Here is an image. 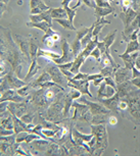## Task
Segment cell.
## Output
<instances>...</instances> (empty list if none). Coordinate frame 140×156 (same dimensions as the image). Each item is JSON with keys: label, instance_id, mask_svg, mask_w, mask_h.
Segmentation results:
<instances>
[{"label": "cell", "instance_id": "cell-1", "mask_svg": "<svg viewBox=\"0 0 140 156\" xmlns=\"http://www.w3.org/2000/svg\"><path fill=\"white\" fill-rule=\"evenodd\" d=\"M0 57L7 61L13 67L16 75L20 76L24 66H26V59L17 46L13 38L11 37L9 29L0 26Z\"/></svg>", "mask_w": 140, "mask_h": 156}, {"label": "cell", "instance_id": "cell-2", "mask_svg": "<svg viewBox=\"0 0 140 156\" xmlns=\"http://www.w3.org/2000/svg\"><path fill=\"white\" fill-rule=\"evenodd\" d=\"M91 134L93 135L95 143L92 148L90 155H102L109 146V138L108 132L104 125H90Z\"/></svg>", "mask_w": 140, "mask_h": 156}, {"label": "cell", "instance_id": "cell-3", "mask_svg": "<svg viewBox=\"0 0 140 156\" xmlns=\"http://www.w3.org/2000/svg\"><path fill=\"white\" fill-rule=\"evenodd\" d=\"M80 100H81V103H84V104L88 105L89 107V110H90L92 115L90 125H101V123L105 125L108 122V119L109 113H111V110L105 108L100 103L88 101L84 96L80 97Z\"/></svg>", "mask_w": 140, "mask_h": 156}, {"label": "cell", "instance_id": "cell-4", "mask_svg": "<svg viewBox=\"0 0 140 156\" xmlns=\"http://www.w3.org/2000/svg\"><path fill=\"white\" fill-rule=\"evenodd\" d=\"M64 92H59L56 95L54 101L47 108L46 119L55 123L62 122L65 119L64 117Z\"/></svg>", "mask_w": 140, "mask_h": 156}, {"label": "cell", "instance_id": "cell-5", "mask_svg": "<svg viewBox=\"0 0 140 156\" xmlns=\"http://www.w3.org/2000/svg\"><path fill=\"white\" fill-rule=\"evenodd\" d=\"M72 107L75 108V112L72 117V122L74 123H76L77 122H86L88 123L91 122L92 115L88 105L84 104V103L73 102Z\"/></svg>", "mask_w": 140, "mask_h": 156}, {"label": "cell", "instance_id": "cell-6", "mask_svg": "<svg viewBox=\"0 0 140 156\" xmlns=\"http://www.w3.org/2000/svg\"><path fill=\"white\" fill-rule=\"evenodd\" d=\"M44 70L48 73V75L50 76V78H51V81L53 82V83L57 84L58 86L62 87L64 89H65V88L68 87V79L67 76H65L64 75H62V73L61 72V69H58L57 66L54 63H49L48 66H47L45 69H44Z\"/></svg>", "mask_w": 140, "mask_h": 156}, {"label": "cell", "instance_id": "cell-7", "mask_svg": "<svg viewBox=\"0 0 140 156\" xmlns=\"http://www.w3.org/2000/svg\"><path fill=\"white\" fill-rule=\"evenodd\" d=\"M116 34H117V30H114L112 33H109L108 36L103 39L102 42L104 45V52H103V54L101 55V58H106L114 69H118L119 66L116 63V61L112 59V57L111 55V46L112 45V43H114L116 40Z\"/></svg>", "mask_w": 140, "mask_h": 156}, {"label": "cell", "instance_id": "cell-8", "mask_svg": "<svg viewBox=\"0 0 140 156\" xmlns=\"http://www.w3.org/2000/svg\"><path fill=\"white\" fill-rule=\"evenodd\" d=\"M61 49H62V55H61V57L58 59L51 60L54 64H64L68 62H72L75 59V55L71 46L68 45V43L67 42L65 39H61Z\"/></svg>", "mask_w": 140, "mask_h": 156}, {"label": "cell", "instance_id": "cell-9", "mask_svg": "<svg viewBox=\"0 0 140 156\" xmlns=\"http://www.w3.org/2000/svg\"><path fill=\"white\" fill-rule=\"evenodd\" d=\"M14 42L19 46L20 51L22 52L26 61L31 64L32 60H31V56H30V39L27 37L22 36V35H16L14 36Z\"/></svg>", "mask_w": 140, "mask_h": 156}, {"label": "cell", "instance_id": "cell-10", "mask_svg": "<svg viewBox=\"0 0 140 156\" xmlns=\"http://www.w3.org/2000/svg\"><path fill=\"white\" fill-rule=\"evenodd\" d=\"M93 138V135H83L80 132L77 131V129L72 128V139L75 142L76 145L81 146L83 148H85L87 150V152L90 153V148L87 145V143Z\"/></svg>", "mask_w": 140, "mask_h": 156}, {"label": "cell", "instance_id": "cell-11", "mask_svg": "<svg viewBox=\"0 0 140 156\" xmlns=\"http://www.w3.org/2000/svg\"><path fill=\"white\" fill-rule=\"evenodd\" d=\"M68 87H71L72 89L78 90L81 94L92 97L91 92L89 91V81L87 79L85 80H74V79H68Z\"/></svg>", "mask_w": 140, "mask_h": 156}, {"label": "cell", "instance_id": "cell-12", "mask_svg": "<svg viewBox=\"0 0 140 156\" xmlns=\"http://www.w3.org/2000/svg\"><path fill=\"white\" fill-rule=\"evenodd\" d=\"M28 107H29V101L20 102V103L10 101V103H8L7 105V111H9V113L13 114V115H16L17 117L20 119L28 111Z\"/></svg>", "mask_w": 140, "mask_h": 156}, {"label": "cell", "instance_id": "cell-13", "mask_svg": "<svg viewBox=\"0 0 140 156\" xmlns=\"http://www.w3.org/2000/svg\"><path fill=\"white\" fill-rule=\"evenodd\" d=\"M80 97H81V93L76 89H72L68 94L64 95V119H68V114H70V110L74 102V99H78Z\"/></svg>", "mask_w": 140, "mask_h": 156}, {"label": "cell", "instance_id": "cell-14", "mask_svg": "<svg viewBox=\"0 0 140 156\" xmlns=\"http://www.w3.org/2000/svg\"><path fill=\"white\" fill-rule=\"evenodd\" d=\"M30 100V95L27 96V98L22 97L17 94V90L14 89H9L6 92H4L2 94V96L0 97V102H4V101H11V102H16V103H20V102H25L29 101Z\"/></svg>", "mask_w": 140, "mask_h": 156}, {"label": "cell", "instance_id": "cell-15", "mask_svg": "<svg viewBox=\"0 0 140 156\" xmlns=\"http://www.w3.org/2000/svg\"><path fill=\"white\" fill-rule=\"evenodd\" d=\"M88 31H89V28H82V29H80V30H76V40L74 41V43L72 44V46H71L75 57L77 55H79L80 52L83 50L81 46V40H82V38L88 33Z\"/></svg>", "mask_w": 140, "mask_h": 156}, {"label": "cell", "instance_id": "cell-16", "mask_svg": "<svg viewBox=\"0 0 140 156\" xmlns=\"http://www.w3.org/2000/svg\"><path fill=\"white\" fill-rule=\"evenodd\" d=\"M5 79H6V81L8 82V84H9L10 89H14V90H17V89H20V88L27 86V85L29 84V83H26L25 81L20 80L19 76L16 75V73L13 72V69H11L9 70V73L5 76Z\"/></svg>", "mask_w": 140, "mask_h": 156}, {"label": "cell", "instance_id": "cell-17", "mask_svg": "<svg viewBox=\"0 0 140 156\" xmlns=\"http://www.w3.org/2000/svg\"><path fill=\"white\" fill-rule=\"evenodd\" d=\"M115 76V83L116 84H121L123 82L130 81L132 79V72L130 69H126V67H121L119 66L116 72L114 73Z\"/></svg>", "mask_w": 140, "mask_h": 156}, {"label": "cell", "instance_id": "cell-18", "mask_svg": "<svg viewBox=\"0 0 140 156\" xmlns=\"http://www.w3.org/2000/svg\"><path fill=\"white\" fill-rule=\"evenodd\" d=\"M139 13V11H135V10H133V8L131 7L129 8V9H127V10H125V11H122L121 13H119V17L122 20V22H123L124 23V31L125 30H127L128 27L131 25V23L133 22L134 19L138 16Z\"/></svg>", "mask_w": 140, "mask_h": 156}, {"label": "cell", "instance_id": "cell-19", "mask_svg": "<svg viewBox=\"0 0 140 156\" xmlns=\"http://www.w3.org/2000/svg\"><path fill=\"white\" fill-rule=\"evenodd\" d=\"M30 5H31L32 16L43 13L50 9V7L47 6L45 4V2L42 1V0H31V1H30Z\"/></svg>", "mask_w": 140, "mask_h": 156}, {"label": "cell", "instance_id": "cell-20", "mask_svg": "<svg viewBox=\"0 0 140 156\" xmlns=\"http://www.w3.org/2000/svg\"><path fill=\"white\" fill-rule=\"evenodd\" d=\"M59 39H61V36L56 32L52 31V29H49V31L45 33L42 38V43L48 48H52L54 46V43Z\"/></svg>", "mask_w": 140, "mask_h": 156}, {"label": "cell", "instance_id": "cell-21", "mask_svg": "<svg viewBox=\"0 0 140 156\" xmlns=\"http://www.w3.org/2000/svg\"><path fill=\"white\" fill-rule=\"evenodd\" d=\"M116 93V90L114 88H112L111 86H108L104 82L100 83L99 85V90H98V100L101 99H109L112 96H114V94Z\"/></svg>", "mask_w": 140, "mask_h": 156}, {"label": "cell", "instance_id": "cell-22", "mask_svg": "<svg viewBox=\"0 0 140 156\" xmlns=\"http://www.w3.org/2000/svg\"><path fill=\"white\" fill-rule=\"evenodd\" d=\"M30 20H31V23L46 22L52 27V19H51V14H50V9L40 14H34V16L31 14V16H30Z\"/></svg>", "mask_w": 140, "mask_h": 156}, {"label": "cell", "instance_id": "cell-23", "mask_svg": "<svg viewBox=\"0 0 140 156\" xmlns=\"http://www.w3.org/2000/svg\"><path fill=\"white\" fill-rule=\"evenodd\" d=\"M70 2H71V0H64V1L61 2V4L64 5V9L65 10V12H67L68 20H70L71 23H73L74 22V17H75L76 13H77V8H78L80 5H81L82 1H81V0H79L78 3H77V5L74 8H70V7H68V3H70Z\"/></svg>", "mask_w": 140, "mask_h": 156}, {"label": "cell", "instance_id": "cell-24", "mask_svg": "<svg viewBox=\"0 0 140 156\" xmlns=\"http://www.w3.org/2000/svg\"><path fill=\"white\" fill-rule=\"evenodd\" d=\"M119 56H120L121 59H123L125 67L131 70L134 66L136 58L139 56V52H134L133 54H119Z\"/></svg>", "mask_w": 140, "mask_h": 156}, {"label": "cell", "instance_id": "cell-25", "mask_svg": "<svg viewBox=\"0 0 140 156\" xmlns=\"http://www.w3.org/2000/svg\"><path fill=\"white\" fill-rule=\"evenodd\" d=\"M50 81H51L50 76L45 72V70H43V73H41V76L39 78L36 79V80L34 82H32V83H30L29 86L33 88V89H36V88H41L44 84L47 83V82H50Z\"/></svg>", "mask_w": 140, "mask_h": 156}, {"label": "cell", "instance_id": "cell-26", "mask_svg": "<svg viewBox=\"0 0 140 156\" xmlns=\"http://www.w3.org/2000/svg\"><path fill=\"white\" fill-rule=\"evenodd\" d=\"M39 69H40V66H38L37 57L32 58V61H31V64H30V69H29L28 75H27L26 78H25V82H26V83H29V82L33 79V76H34L38 73V70H39Z\"/></svg>", "mask_w": 140, "mask_h": 156}, {"label": "cell", "instance_id": "cell-27", "mask_svg": "<svg viewBox=\"0 0 140 156\" xmlns=\"http://www.w3.org/2000/svg\"><path fill=\"white\" fill-rule=\"evenodd\" d=\"M109 23H111V22L106 20L104 17L100 19L99 20H96V22L94 23V29H93V32H92V36L98 37V35H99L101 29H102L105 25H109Z\"/></svg>", "mask_w": 140, "mask_h": 156}, {"label": "cell", "instance_id": "cell-28", "mask_svg": "<svg viewBox=\"0 0 140 156\" xmlns=\"http://www.w3.org/2000/svg\"><path fill=\"white\" fill-rule=\"evenodd\" d=\"M50 14H51V19L55 20H65L68 17L64 8H50Z\"/></svg>", "mask_w": 140, "mask_h": 156}, {"label": "cell", "instance_id": "cell-29", "mask_svg": "<svg viewBox=\"0 0 140 156\" xmlns=\"http://www.w3.org/2000/svg\"><path fill=\"white\" fill-rule=\"evenodd\" d=\"M95 9V16H96V20H99L100 19H102L105 16L108 14H111L114 12V8H101V7H98L96 6L94 8Z\"/></svg>", "mask_w": 140, "mask_h": 156}, {"label": "cell", "instance_id": "cell-30", "mask_svg": "<svg viewBox=\"0 0 140 156\" xmlns=\"http://www.w3.org/2000/svg\"><path fill=\"white\" fill-rule=\"evenodd\" d=\"M27 26L28 27H32V28H37L42 30L44 33H47L49 31V29H51V26L49 23H47L46 22H40V23H27Z\"/></svg>", "mask_w": 140, "mask_h": 156}, {"label": "cell", "instance_id": "cell-31", "mask_svg": "<svg viewBox=\"0 0 140 156\" xmlns=\"http://www.w3.org/2000/svg\"><path fill=\"white\" fill-rule=\"evenodd\" d=\"M51 143V141L49 140H45V139H38L36 142H35L34 147L39 151L42 152H46V150L48 149V147Z\"/></svg>", "mask_w": 140, "mask_h": 156}, {"label": "cell", "instance_id": "cell-32", "mask_svg": "<svg viewBox=\"0 0 140 156\" xmlns=\"http://www.w3.org/2000/svg\"><path fill=\"white\" fill-rule=\"evenodd\" d=\"M139 51V42L138 40H132L128 41L127 48L124 54H130L132 52H138Z\"/></svg>", "mask_w": 140, "mask_h": 156}, {"label": "cell", "instance_id": "cell-33", "mask_svg": "<svg viewBox=\"0 0 140 156\" xmlns=\"http://www.w3.org/2000/svg\"><path fill=\"white\" fill-rule=\"evenodd\" d=\"M1 125L4 129H9V131H13V120L11 115H7L5 117H2Z\"/></svg>", "mask_w": 140, "mask_h": 156}, {"label": "cell", "instance_id": "cell-34", "mask_svg": "<svg viewBox=\"0 0 140 156\" xmlns=\"http://www.w3.org/2000/svg\"><path fill=\"white\" fill-rule=\"evenodd\" d=\"M117 69H114L111 64L109 66H105L103 67H101V70H100V75L103 76V78H106V76H114V73L116 72Z\"/></svg>", "mask_w": 140, "mask_h": 156}, {"label": "cell", "instance_id": "cell-35", "mask_svg": "<svg viewBox=\"0 0 140 156\" xmlns=\"http://www.w3.org/2000/svg\"><path fill=\"white\" fill-rule=\"evenodd\" d=\"M56 22H57L59 25L62 26L64 29H67V30H71V31H74V32H76L77 29L74 27V23H71L68 20H56Z\"/></svg>", "mask_w": 140, "mask_h": 156}, {"label": "cell", "instance_id": "cell-36", "mask_svg": "<svg viewBox=\"0 0 140 156\" xmlns=\"http://www.w3.org/2000/svg\"><path fill=\"white\" fill-rule=\"evenodd\" d=\"M35 114H36V112L28 111V113H25L20 119L25 123H33V119H35Z\"/></svg>", "mask_w": 140, "mask_h": 156}, {"label": "cell", "instance_id": "cell-37", "mask_svg": "<svg viewBox=\"0 0 140 156\" xmlns=\"http://www.w3.org/2000/svg\"><path fill=\"white\" fill-rule=\"evenodd\" d=\"M30 89H31V87L29 86V84L27 85V86H24L22 88H20V89L17 90V94H19L20 96L22 97H26V96H29V92H30Z\"/></svg>", "mask_w": 140, "mask_h": 156}, {"label": "cell", "instance_id": "cell-38", "mask_svg": "<svg viewBox=\"0 0 140 156\" xmlns=\"http://www.w3.org/2000/svg\"><path fill=\"white\" fill-rule=\"evenodd\" d=\"M90 56L94 57L95 59H96L97 63H100V61H101V54H100L99 49H98L97 47H95V48L92 50V52L90 53Z\"/></svg>", "mask_w": 140, "mask_h": 156}, {"label": "cell", "instance_id": "cell-39", "mask_svg": "<svg viewBox=\"0 0 140 156\" xmlns=\"http://www.w3.org/2000/svg\"><path fill=\"white\" fill-rule=\"evenodd\" d=\"M95 4H96V6L101 8H112V5L109 4V1H105V0H96Z\"/></svg>", "mask_w": 140, "mask_h": 156}, {"label": "cell", "instance_id": "cell-40", "mask_svg": "<svg viewBox=\"0 0 140 156\" xmlns=\"http://www.w3.org/2000/svg\"><path fill=\"white\" fill-rule=\"evenodd\" d=\"M10 89V87H9V84H8V82L6 81V79H5V76H4V80L3 82H2L1 84H0V94H3L4 92H6L7 90H9Z\"/></svg>", "mask_w": 140, "mask_h": 156}, {"label": "cell", "instance_id": "cell-41", "mask_svg": "<svg viewBox=\"0 0 140 156\" xmlns=\"http://www.w3.org/2000/svg\"><path fill=\"white\" fill-rule=\"evenodd\" d=\"M103 82L106 85H108V86H111L112 88H114L115 90L117 89V84L115 83V81H114V79H112V76H106V78L103 79Z\"/></svg>", "mask_w": 140, "mask_h": 156}, {"label": "cell", "instance_id": "cell-42", "mask_svg": "<svg viewBox=\"0 0 140 156\" xmlns=\"http://www.w3.org/2000/svg\"><path fill=\"white\" fill-rule=\"evenodd\" d=\"M14 133L13 131H9V129H4L1 125V120H0V137L1 136H9V135H13Z\"/></svg>", "mask_w": 140, "mask_h": 156}, {"label": "cell", "instance_id": "cell-43", "mask_svg": "<svg viewBox=\"0 0 140 156\" xmlns=\"http://www.w3.org/2000/svg\"><path fill=\"white\" fill-rule=\"evenodd\" d=\"M7 9V1H0V19L3 16V12Z\"/></svg>", "mask_w": 140, "mask_h": 156}, {"label": "cell", "instance_id": "cell-44", "mask_svg": "<svg viewBox=\"0 0 140 156\" xmlns=\"http://www.w3.org/2000/svg\"><path fill=\"white\" fill-rule=\"evenodd\" d=\"M9 101H4V102H0V113H4L7 111V105Z\"/></svg>", "mask_w": 140, "mask_h": 156}, {"label": "cell", "instance_id": "cell-45", "mask_svg": "<svg viewBox=\"0 0 140 156\" xmlns=\"http://www.w3.org/2000/svg\"><path fill=\"white\" fill-rule=\"evenodd\" d=\"M88 73H78L76 76H74V80H85L87 79Z\"/></svg>", "mask_w": 140, "mask_h": 156}, {"label": "cell", "instance_id": "cell-46", "mask_svg": "<svg viewBox=\"0 0 140 156\" xmlns=\"http://www.w3.org/2000/svg\"><path fill=\"white\" fill-rule=\"evenodd\" d=\"M100 78H103L100 73H95V75H88L87 80L90 82V81H94V80H96V79H100Z\"/></svg>", "mask_w": 140, "mask_h": 156}, {"label": "cell", "instance_id": "cell-47", "mask_svg": "<svg viewBox=\"0 0 140 156\" xmlns=\"http://www.w3.org/2000/svg\"><path fill=\"white\" fill-rule=\"evenodd\" d=\"M131 72H132V79H135V78H139L140 76V72L138 69H136L135 66L132 67V69H131Z\"/></svg>", "mask_w": 140, "mask_h": 156}, {"label": "cell", "instance_id": "cell-48", "mask_svg": "<svg viewBox=\"0 0 140 156\" xmlns=\"http://www.w3.org/2000/svg\"><path fill=\"white\" fill-rule=\"evenodd\" d=\"M83 3L86 4L87 6L89 7H92V8H95L96 7V4H95V1L94 0H91V1H89V0H84V1H82Z\"/></svg>", "mask_w": 140, "mask_h": 156}, {"label": "cell", "instance_id": "cell-49", "mask_svg": "<svg viewBox=\"0 0 140 156\" xmlns=\"http://www.w3.org/2000/svg\"><path fill=\"white\" fill-rule=\"evenodd\" d=\"M108 122L109 123L111 126H115V125H117V122H118V119L116 116H109V119H108Z\"/></svg>", "mask_w": 140, "mask_h": 156}, {"label": "cell", "instance_id": "cell-50", "mask_svg": "<svg viewBox=\"0 0 140 156\" xmlns=\"http://www.w3.org/2000/svg\"><path fill=\"white\" fill-rule=\"evenodd\" d=\"M131 83H132V85H134L136 88H140V76L139 78H135V79H132V80L130 81Z\"/></svg>", "mask_w": 140, "mask_h": 156}, {"label": "cell", "instance_id": "cell-51", "mask_svg": "<svg viewBox=\"0 0 140 156\" xmlns=\"http://www.w3.org/2000/svg\"><path fill=\"white\" fill-rule=\"evenodd\" d=\"M134 66H135L136 69L139 70V69H140V55H139L138 57L136 58V60H135V63H134Z\"/></svg>", "mask_w": 140, "mask_h": 156}, {"label": "cell", "instance_id": "cell-52", "mask_svg": "<svg viewBox=\"0 0 140 156\" xmlns=\"http://www.w3.org/2000/svg\"><path fill=\"white\" fill-rule=\"evenodd\" d=\"M103 79L104 78H100V79H96V80H94L93 81L94 86H98V85H100V83H102L103 82Z\"/></svg>", "mask_w": 140, "mask_h": 156}, {"label": "cell", "instance_id": "cell-53", "mask_svg": "<svg viewBox=\"0 0 140 156\" xmlns=\"http://www.w3.org/2000/svg\"><path fill=\"white\" fill-rule=\"evenodd\" d=\"M3 80H4V78H0V84H1L2 82H3Z\"/></svg>", "mask_w": 140, "mask_h": 156}]
</instances>
